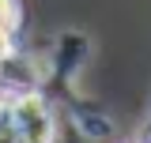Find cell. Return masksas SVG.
Listing matches in <instances>:
<instances>
[{
	"instance_id": "obj_1",
	"label": "cell",
	"mask_w": 151,
	"mask_h": 143,
	"mask_svg": "<svg viewBox=\"0 0 151 143\" xmlns=\"http://www.w3.org/2000/svg\"><path fill=\"white\" fill-rule=\"evenodd\" d=\"M12 124H15L19 143H53V117L45 102L34 94L12 98Z\"/></svg>"
},
{
	"instance_id": "obj_2",
	"label": "cell",
	"mask_w": 151,
	"mask_h": 143,
	"mask_svg": "<svg viewBox=\"0 0 151 143\" xmlns=\"http://www.w3.org/2000/svg\"><path fill=\"white\" fill-rule=\"evenodd\" d=\"M8 30H12V26L0 23V64L8 60V53H12V34H8Z\"/></svg>"
},
{
	"instance_id": "obj_3",
	"label": "cell",
	"mask_w": 151,
	"mask_h": 143,
	"mask_svg": "<svg viewBox=\"0 0 151 143\" xmlns=\"http://www.w3.org/2000/svg\"><path fill=\"white\" fill-rule=\"evenodd\" d=\"M0 23H4V26H15V8H12V0H0Z\"/></svg>"
}]
</instances>
